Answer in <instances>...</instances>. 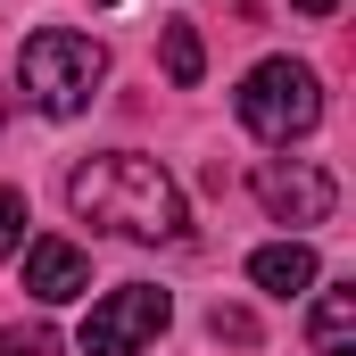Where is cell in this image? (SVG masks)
Returning a JSON list of instances; mask_svg holds the SVG:
<instances>
[{"mask_svg":"<svg viewBox=\"0 0 356 356\" xmlns=\"http://www.w3.org/2000/svg\"><path fill=\"white\" fill-rule=\"evenodd\" d=\"M67 207L99 224V232H124V241H182V191L158 158L141 149H108L67 175Z\"/></svg>","mask_w":356,"mask_h":356,"instance_id":"cell-1","label":"cell"},{"mask_svg":"<svg viewBox=\"0 0 356 356\" xmlns=\"http://www.w3.org/2000/svg\"><path fill=\"white\" fill-rule=\"evenodd\" d=\"M17 83H25V99L42 116H75V108H91V91L108 83V50L91 33H75V25H42L25 42V58H17Z\"/></svg>","mask_w":356,"mask_h":356,"instance_id":"cell-2","label":"cell"},{"mask_svg":"<svg viewBox=\"0 0 356 356\" xmlns=\"http://www.w3.org/2000/svg\"><path fill=\"white\" fill-rule=\"evenodd\" d=\"M241 124L273 141V149H290L298 133H315L323 124V83H315V67H298V58H266V67H249V83H241Z\"/></svg>","mask_w":356,"mask_h":356,"instance_id":"cell-3","label":"cell"},{"mask_svg":"<svg viewBox=\"0 0 356 356\" xmlns=\"http://www.w3.org/2000/svg\"><path fill=\"white\" fill-rule=\"evenodd\" d=\"M166 315H175V298H166V290L124 282V290H108V298L83 315V356H141L158 332H166Z\"/></svg>","mask_w":356,"mask_h":356,"instance_id":"cell-4","label":"cell"},{"mask_svg":"<svg viewBox=\"0 0 356 356\" xmlns=\"http://www.w3.org/2000/svg\"><path fill=\"white\" fill-rule=\"evenodd\" d=\"M257 199H266L273 224H323L340 207V182L323 175L315 158H266L257 166Z\"/></svg>","mask_w":356,"mask_h":356,"instance_id":"cell-5","label":"cell"},{"mask_svg":"<svg viewBox=\"0 0 356 356\" xmlns=\"http://www.w3.org/2000/svg\"><path fill=\"white\" fill-rule=\"evenodd\" d=\"M25 290L42 298V307H67V298H83L91 290V266L75 241H25Z\"/></svg>","mask_w":356,"mask_h":356,"instance_id":"cell-6","label":"cell"},{"mask_svg":"<svg viewBox=\"0 0 356 356\" xmlns=\"http://www.w3.org/2000/svg\"><path fill=\"white\" fill-rule=\"evenodd\" d=\"M249 282L273 290V298H298V290H315V249L307 241H273V249L249 257Z\"/></svg>","mask_w":356,"mask_h":356,"instance_id":"cell-7","label":"cell"},{"mask_svg":"<svg viewBox=\"0 0 356 356\" xmlns=\"http://www.w3.org/2000/svg\"><path fill=\"white\" fill-rule=\"evenodd\" d=\"M307 348L315 356H356V290H323V298H315Z\"/></svg>","mask_w":356,"mask_h":356,"instance_id":"cell-8","label":"cell"},{"mask_svg":"<svg viewBox=\"0 0 356 356\" xmlns=\"http://www.w3.org/2000/svg\"><path fill=\"white\" fill-rule=\"evenodd\" d=\"M166 75H175L182 91H191V83H199V75H207V50H199V33H191L182 17H175V25H166Z\"/></svg>","mask_w":356,"mask_h":356,"instance_id":"cell-9","label":"cell"},{"mask_svg":"<svg viewBox=\"0 0 356 356\" xmlns=\"http://www.w3.org/2000/svg\"><path fill=\"white\" fill-rule=\"evenodd\" d=\"M17 249H25V191L0 182V257H17Z\"/></svg>","mask_w":356,"mask_h":356,"instance_id":"cell-10","label":"cell"},{"mask_svg":"<svg viewBox=\"0 0 356 356\" xmlns=\"http://www.w3.org/2000/svg\"><path fill=\"white\" fill-rule=\"evenodd\" d=\"M0 356H58V340H50L42 323H8V332H0Z\"/></svg>","mask_w":356,"mask_h":356,"instance_id":"cell-11","label":"cell"},{"mask_svg":"<svg viewBox=\"0 0 356 356\" xmlns=\"http://www.w3.org/2000/svg\"><path fill=\"white\" fill-rule=\"evenodd\" d=\"M216 340H257V323H249L241 307H216Z\"/></svg>","mask_w":356,"mask_h":356,"instance_id":"cell-12","label":"cell"},{"mask_svg":"<svg viewBox=\"0 0 356 356\" xmlns=\"http://www.w3.org/2000/svg\"><path fill=\"white\" fill-rule=\"evenodd\" d=\"M290 8H307V17H332V8H340V0H290Z\"/></svg>","mask_w":356,"mask_h":356,"instance_id":"cell-13","label":"cell"},{"mask_svg":"<svg viewBox=\"0 0 356 356\" xmlns=\"http://www.w3.org/2000/svg\"><path fill=\"white\" fill-rule=\"evenodd\" d=\"M0 124H8V91H0Z\"/></svg>","mask_w":356,"mask_h":356,"instance_id":"cell-14","label":"cell"}]
</instances>
